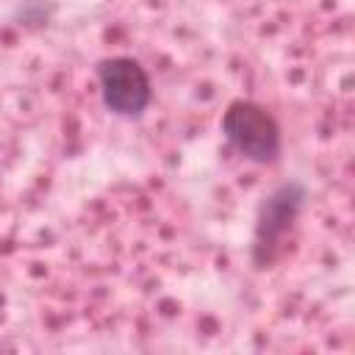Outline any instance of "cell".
I'll return each instance as SVG.
<instances>
[{"instance_id": "7a4b0ae2", "label": "cell", "mask_w": 355, "mask_h": 355, "mask_svg": "<svg viewBox=\"0 0 355 355\" xmlns=\"http://www.w3.org/2000/svg\"><path fill=\"white\" fill-rule=\"evenodd\" d=\"M222 133L236 153L255 164H272L283 150L280 125L263 105L250 100H236L227 105L222 114Z\"/></svg>"}, {"instance_id": "6da1fadb", "label": "cell", "mask_w": 355, "mask_h": 355, "mask_svg": "<svg viewBox=\"0 0 355 355\" xmlns=\"http://www.w3.org/2000/svg\"><path fill=\"white\" fill-rule=\"evenodd\" d=\"M305 200H308V189L300 180H286L263 197L255 214V233H252V263L255 266L266 269L277 258L283 239L294 227Z\"/></svg>"}, {"instance_id": "3957f363", "label": "cell", "mask_w": 355, "mask_h": 355, "mask_svg": "<svg viewBox=\"0 0 355 355\" xmlns=\"http://www.w3.org/2000/svg\"><path fill=\"white\" fill-rule=\"evenodd\" d=\"M97 83L105 111L122 119H136L153 103L147 69L130 55H111L97 64Z\"/></svg>"}]
</instances>
